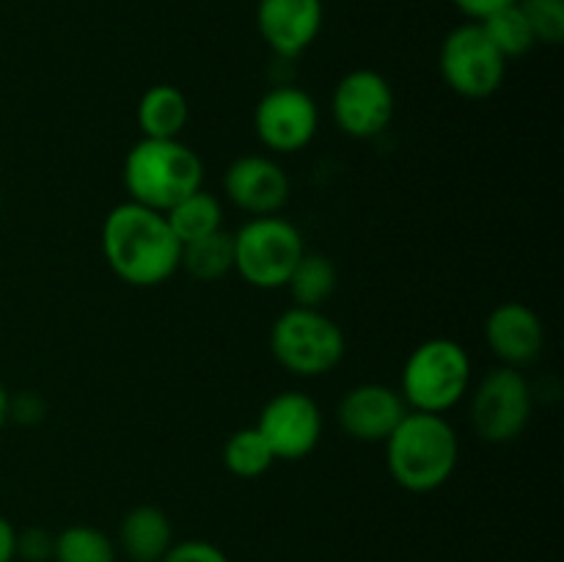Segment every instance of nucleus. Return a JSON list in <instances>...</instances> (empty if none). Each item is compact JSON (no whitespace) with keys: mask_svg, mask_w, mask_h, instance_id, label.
<instances>
[{"mask_svg":"<svg viewBox=\"0 0 564 562\" xmlns=\"http://www.w3.org/2000/svg\"><path fill=\"white\" fill-rule=\"evenodd\" d=\"M99 246L116 279L130 287H160L180 270L182 242L165 215L130 198L105 215Z\"/></svg>","mask_w":564,"mask_h":562,"instance_id":"f257e3e1","label":"nucleus"},{"mask_svg":"<svg viewBox=\"0 0 564 562\" xmlns=\"http://www.w3.org/2000/svg\"><path fill=\"white\" fill-rule=\"evenodd\" d=\"M383 446L391 479L408 494L444 488L460 461V439L444 413L408 411Z\"/></svg>","mask_w":564,"mask_h":562,"instance_id":"f03ea898","label":"nucleus"},{"mask_svg":"<svg viewBox=\"0 0 564 562\" xmlns=\"http://www.w3.org/2000/svg\"><path fill=\"white\" fill-rule=\"evenodd\" d=\"M130 202L158 213L174 207L204 182V163L182 138H141L121 165Z\"/></svg>","mask_w":564,"mask_h":562,"instance_id":"7ed1b4c3","label":"nucleus"},{"mask_svg":"<svg viewBox=\"0 0 564 562\" xmlns=\"http://www.w3.org/2000/svg\"><path fill=\"white\" fill-rule=\"evenodd\" d=\"M474 383L471 356L449 336H433L411 350L402 364L400 395L411 411L444 413L466 400Z\"/></svg>","mask_w":564,"mask_h":562,"instance_id":"20e7f679","label":"nucleus"},{"mask_svg":"<svg viewBox=\"0 0 564 562\" xmlns=\"http://www.w3.org/2000/svg\"><path fill=\"white\" fill-rule=\"evenodd\" d=\"M270 353L290 375L319 378L339 367L347 339L323 309L290 306L270 325Z\"/></svg>","mask_w":564,"mask_h":562,"instance_id":"39448f33","label":"nucleus"},{"mask_svg":"<svg viewBox=\"0 0 564 562\" xmlns=\"http://www.w3.org/2000/svg\"><path fill=\"white\" fill-rule=\"evenodd\" d=\"M235 237V273L257 290H281L306 253L301 229L281 215L248 218Z\"/></svg>","mask_w":564,"mask_h":562,"instance_id":"423d86ee","label":"nucleus"},{"mask_svg":"<svg viewBox=\"0 0 564 562\" xmlns=\"http://www.w3.org/2000/svg\"><path fill=\"white\" fill-rule=\"evenodd\" d=\"M468 419L488 444H512L527 433L534 413V389L521 369L494 367L468 389Z\"/></svg>","mask_w":564,"mask_h":562,"instance_id":"0eeeda50","label":"nucleus"},{"mask_svg":"<svg viewBox=\"0 0 564 562\" xmlns=\"http://www.w3.org/2000/svg\"><path fill=\"white\" fill-rule=\"evenodd\" d=\"M438 69L446 88L463 99H488L507 77V58L494 47L479 22L452 28L441 42Z\"/></svg>","mask_w":564,"mask_h":562,"instance_id":"6e6552de","label":"nucleus"},{"mask_svg":"<svg viewBox=\"0 0 564 562\" xmlns=\"http://www.w3.org/2000/svg\"><path fill=\"white\" fill-rule=\"evenodd\" d=\"M397 110L389 77L375 69H352L330 94V116L345 136L369 141L386 132Z\"/></svg>","mask_w":564,"mask_h":562,"instance_id":"1a4fd4ad","label":"nucleus"},{"mask_svg":"<svg viewBox=\"0 0 564 562\" xmlns=\"http://www.w3.org/2000/svg\"><path fill=\"white\" fill-rule=\"evenodd\" d=\"M319 108L306 88L273 86L253 108V132L273 154H295L314 141Z\"/></svg>","mask_w":564,"mask_h":562,"instance_id":"9d476101","label":"nucleus"},{"mask_svg":"<svg viewBox=\"0 0 564 562\" xmlns=\"http://www.w3.org/2000/svg\"><path fill=\"white\" fill-rule=\"evenodd\" d=\"M273 450L275 461L295 463L312 455L323 439V411L303 391H279L264 402L253 424Z\"/></svg>","mask_w":564,"mask_h":562,"instance_id":"9b49d317","label":"nucleus"},{"mask_svg":"<svg viewBox=\"0 0 564 562\" xmlns=\"http://www.w3.org/2000/svg\"><path fill=\"white\" fill-rule=\"evenodd\" d=\"M224 193L237 209L257 215H279L290 202V176L279 160L268 154H242L224 171Z\"/></svg>","mask_w":564,"mask_h":562,"instance_id":"f8f14e48","label":"nucleus"},{"mask_svg":"<svg viewBox=\"0 0 564 562\" xmlns=\"http://www.w3.org/2000/svg\"><path fill=\"white\" fill-rule=\"evenodd\" d=\"M411 408L402 400L400 389L386 383H358L336 406V422L361 444H383Z\"/></svg>","mask_w":564,"mask_h":562,"instance_id":"ddd939ff","label":"nucleus"},{"mask_svg":"<svg viewBox=\"0 0 564 562\" xmlns=\"http://www.w3.org/2000/svg\"><path fill=\"white\" fill-rule=\"evenodd\" d=\"M485 342L501 367L523 369L543 356L545 325L529 303H499L485 320Z\"/></svg>","mask_w":564,"mask_h":562,"instance_id":"4468645a","label":"nucleus"},{"mask_svg":"<svg viewBox=\"0 0 564 562\" xmlns=\"http://www.w3.org/2000/svg\"><path fill=\"white\" fill-rule=\"evenodd\" d=\"M257 28L279 58H297L323 31V0H259Z\"/></svg>","mask_w":564,"mask_h":562,"instance_id":"2eb2a0df","label":"nucleus"},{"mask_svg":"<svg viewBox=\"0 0 564 562\" xmlns=\"http://www.w3.org/2000/svg\"><path fill=\"white\" fill-rule=\"evenodd\" d=\"M174 545V523L169 512L154 505H135L119 523L116 549L130 562H160Z\"/></svg>","mask_w":564,"mask_h":562,"instance_id":"dca6fc26","label":"nucleus"},{"mask_svg":"<svg viewBox=\"0 0 564 562\" xmlns=\"http://www.w3.org/2000/svg\"><path fill=\"white\" fill-rule=\"evenodd\" d=\"M141 138H180L191 121V102L185 91L171 83H154L135 105Z\"/></svg>","mask_w":564,"mask_h":562,"instance_id":"f3484780","label":"nucleus"},{"mask_svg":"<svg viewBox=\"0 0 564 562\" xmlns=\"http://www.w3.org/2000/svg\"><path fill=\"white\" fill-rule=\"evenodd\" d=\"M180 270H185L193 281H202V284L226 279L235 270V237H231V231L218 229L213 235L185 242L180 253Z\"/></svg>","mask_w":564,"mask_h":562,"instance_id":"a211bd4d","label":"nucleus"},{"mask_svg":"<svg viewBox=\"0 0 564 562\" xmlns=\"http://www.w3.org/2000/svg\"><path fill=\"white\" fill-rule=\"evenodd\" d=\"M163 215L182 246L224 229V204H220V198L215 193L204 191V187L187 193L185 198H180Z\"/></svg>","mask_w":564,"mask_h":562,"instance_id":"6ab92c4d","label":"nucleus"},{"mask_svg":"<svg viewBox=\"0 0 564 562\" xmlns=\"http://www.w3.org/2000/svg\"><path fill=\"white\" fill-rule=\"evenodd\" d=\"M339 284V270H336L334 259L325 253L306 251L297 259L295 270H292L286 290H290L292 306L306 309H323V303L330 301Z\"/></svg>","mask_w":564,"mask_h":562,"instance_id":"aec40b11","label":"nucleus"},{"mask_svg":"<svg viewBox=\"0 0 564 562\" xmlns=\"http://www.w3.org/2000/svg\"><path fill=\"white\" fill-rule=\"evenodd\" d=\"M220 457H224L226 472L240 479H259L275 463L273 450H270L268 441H264V435L257 428L235 430L226 439Z\"/></svg>","mask_w":564,"mask_h":562,"instance_id":"412c9836","label":"nucleus"},{"mask_svg":"<svg viewBox=\"0 0 564 562\" xmlns=\"http://www.w3.org/2000/svg\"><path fill=\"white\" fill-rule=\"evenodd\" d=\"M113 538L91 523H72L55 534L53 562H116Z\"/></svg>","mask_w":564,"mask_h":562,"instance_id":"4be33fe9","label":"nucleus"},{"mask_svg":"<svg viewBox=\"0 0 564 562\" xmlns=\"http://www.w3.org/2000/svg\"><path fill=\"white\" fill-rule=\"evenodd\" d=\"M479 25H482V31L488 33L494 47L499 50L507 61L521 58V55H527L529 50L538 44V39H534L532 28H529L518 0L512 6H507V9L496 11L494 17H488V20L479 22Z\"/></svg>","mask_w":564,"mask_h":562,"instance_id":"5701e85b","label":"nucleus"},{"mask_svg":"<svg viewBox=\"0 0 564 562\" xmlns=\"http://www.w3.org/2000/svg\"><path fill=\"white\" fill-rule=\"evenodd\" d=\"M538 44H560L564 39V0H518Z\"/></svg>","mask_w":564,"mask_h":562,"instance_id":"b1692460","label":"nucleus"},{"mask_svg":"<svg viewBox=\"0 0 564 562\" xmlns=\"http://www.w3.org/2000/svg\"><path fill=\"white\" fill-rule=\"evenodd\" d=\"M55 534L44 527L17 529L14 560L22 562H53Z\"/></svg>","mask_w":564,"mask_h":562,"instance_id":"393cba45","label":"nucleus"},{"mask_svg":"<svg viewBox=\"0 0 564 562\" xmlns=\"http://www.w3.org/2000/svg\"><path fill=\"white\" fill-rule=\"evenodd\" d=\"M160 562H231L220 545L209 543V540H180V543L171 545L165 551V556Z\"/></svg>","mask_w":564,"mask_h":562,"instance_id":"a878e982","label":"nucleus"},{"mask_svg":"<svg viewBox=\"0 0 564 562\" xmlns=\"http://www.w3.org/2000/svg\"><path fill=\"white\" fill-rule=\"evenodd\" d=\"M47 413V402L36 395V391H20L9 400V419H14L17 424H39Z\"/></svg>","mask_w":564,"mask_h":562,"instance_id":"bb28decb","label":"nucleus"},{"mask_svg":"<svg viewBox=\"0 0 564 562\" xmlns=\"http://www.w3.org/2000/svg\"><path fill=\"white\" fill-rule=\"evenodd\" d=\"M452 3L457 6V11H463L468 17V22H485L496 11L516 3V0H452Z\"/></svg>","mask_w":564,"mask_h":562,"instance_id":"cd10ccee","label":"nucleus"},{"mask_svg":"<svg viewBox=\"0 0 564 562\" xmlns=\"http://www.w3.org/2000/svg\"><path fill=\"white\" fill-rule=\"evenodd\" d=\"M17 529L6 516H0V562H14Z\"/></svg>","mask_w":564,"mask_h":562,"instance_id":"c85d7f7f","label":"nucleus"},{"mask_svg":"<svg viewBox=\"0 0 564 562\" xmlns=\"http://www.w3.org/2000/svg\"><path fill=\"white\" fill-rule=\"evenodd\" d=\"M9 400H11V395L6 391V386L0 383V428L9 422Z\"/></svg>","mask_w":564,"mask_h":562,"instance_id":"c756f323","label":"nucleus"},{"mask_svg":"<svg viewBox=\"0 0 564 562\" xmlns=\"http://www.w3.org/2000/svg\"><path fill=\"white\" fill-rule=\"evenodd\" d=\"M0 204H3V193H0Z\"/></svg>","mask_w":564,"mask_h":562,"instance_id":"7c9ffc66","label":"nucleus"}]
</instances>
